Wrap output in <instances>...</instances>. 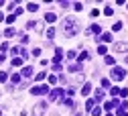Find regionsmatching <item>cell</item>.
<instances>
[{
    "mask_svg": "<svg viewBox=\"0 0 128 116\" xmlns=\"http://www.w3.org/2000/svg\"><path fill=\"white\" fill-rule=\"evenodd\" d=\"M112 78H114V80H124L126 78V71L122 67H114V69H112Z\"/></svg>",
    "mask_w": 128,
    "mask_h": 116,
    "instance_id": "7a4b0ae2",
    "label": "cell"
},
{
    "mask_svg": "<svg viewBox=\"0 0 128 116\" xmlns=\"http://www.w3.org/2000/svg\"><path fill=\"white\" fill-rule=\"evenodd\" d=\"M114 51H120V53L128 51V43H116V45H114Z\"/></svg>",
    "mask_w": 128,
    "mask_h": 116,
    "instance_id": "52a82bcc",
    "label": "cell"
},
{
    "mask_svg": "<svg viewBox=\"0 0 128 116\" xmlns=\"http://www.w3.org/2000/svg\"><path fill=\"white\" fill-rule=\"evenodd\" d=\"M104 14H108V16H110V14H114V10H112V6H106V8H104Z\"/></svg>",
    "mask_w": 128,
    "mask_h": 116,
    "instance_id": "7402d4cb",
    "label": "cell"
},
{
    "mask_svg": "<svg viewBox=\"0 0 128 116\" xmlns=\"http://www.w3.org/2000/svg\"><path fill=\"white\" fill-rule=\"evenodd\" d=\"M20 76H22V78H30V76H33V67H30V65L22 67V71H20Z\"/></svg>",
    "mask_w": 128,
    "mask_h": 116,
    "instance_id": "ba28073f",
    "label": "cell"
},
{
    "mask_svg": "<svg viewBox=\"0 0 128 116\" xmlns=\"http://www.w3.org/2000/svg\"><path fill=\"white\" fill-rule=\"evenodd\" d=\"M102 86L104 88H110V80H102Z\"/></svg>",
    "mask_w": 128,
    "mask_h": 116,
    "instance_id": "1f68e13d",
    "label": "cell"
},
{
    "mask_svg": "<svg viewBox=\"0 0 128 116\" xmlns=\"http://www.w3.org/2000/svg\"><path fill=\"white\" fill-rule=\"evenodd\" d=\"M49 84H57V78L55 76H49Z\"/></svg>",
    "mask_w": 128,
    "mask_h": 116,
    "instance_id": "d6a6232c",
    "label": "cell"
},
{
    "mask_svg": "<svg viewBox=\"0 0 128 116\" xmlns=\"http://www.w3.org/2000/svg\"><path fill=\"white\" fill-rule=\"evenodd\" d=\"M61 96H63V90H59V88H57V90H53V92H51L49 100H51V102H55V100H59Z\"/></svg>",
    "mask_w": 128,
    "mask_h": 116,
    "instance_id": "5b68a950",
    "label": "cell"
},
{
    "mask_svg": "<svg viewBox=\"0 0 128 116\" xmlns=\"http://www.w3.org/2000/svg\"><path fill=\"white\" fill-rule=\"evenodd\" d=\"M2 61H4V55H2V53H0V63H2Z\"/></svg>",
    "mask_w": 128,
    "mask_h": 116,
    "instance_id": "836d02e7",
    "label": "cell"
},
{
    "mask_svg": "<svg viewBox=\"0 0 128 116\" xmlns=\"http://www.w3.org/2000/svg\"><path fill=\"white\" fill-rule=\"evenodd\" d=\"M47 37L53 39V37H55V28H47Z\"/></svg>",
    "mask_w": 128,
    "mask_h": 116,
    "instance_id": "2e32d148",
    "label": "cell"
},
{
    "mask_svg": "<svg viewBox=\"0 0 128 116\" xmlns=\"http://www.w3.org/2000/svg\"><path fill=\"white\" fill-rule=\"evenodd\" d=\"M45 108H47V104H45V102H39V104L35 106V110H33V116H43V114H45Z\"/></svg>",
    "mask_w": 128,
    "mask_h": 116,
    "instance_id": "3957f363",
    "label": "cell"
},
{
    "mask_svg": "<svg viewBox=\"0 0 128 116\" xmlns=\"http://www.w3.org/2000/svg\"><path fill=\"white\" fill-rule=\"evenodd\" d=\"M102 41H106V43H110V41H112V35H110V33H106V35H102Z\"/></svg>",
    "mask_w": 128,
    "mask_h": 116,
    "instance_id": "ac0fdd59",
    "label": "cell"
},
{
    "mask_svg": "<svg viewBox=\"0 0 128 116\" xmlns=\"http://www.w3.org/2000/svg\"><path fill=\"white\" fill-rule=\"evenodd\" d=\"M37 8H39V4H35V2H30V4H28V10H30V12H35Z\"/></svg>",
    "mask_w": 128,
    "mask_h": 116,
    "instance_id": "44dd1931",
    "label": "cell"
},
{
    "mask_svg": "<svg viewBox=\"0 0 128 116\" xmlns=\"http://www.w3.org/2000/svg\"><path fill=\"white\" fill-rule=\"evenodd\" d=\"M10 80H12V84H18V82H20V74H14Z\"/></svg>",
    "mask_w": 128,
    "mask_h": 116,
    "instance_id": "5bb4252c",
    "label": "cell"
},
{
    "mask_svg": "<svg viewBox=\"0 0 128 116\" xmlns=\"http://www.w3.org/2000/svg\"><path fill=\"white\" fill-rule=\"evenodd\" d=\"M102 100H104V92L98 90V92H96V102H102Z\"/></svg>",
    "mask_w": 128,
    "mask_h": 116,
    "instance_id": "7c38bea8",
    "label": "cell"
},
{
    "mask_svg": "<svg viewBox=\"0 0 128 116\" xmlns=\"http://www.w3.org/2000/svg\"><path fill=\"white\" fill-rule=\"evenodd\" d=\"M55 18H57V16H55L53 12H47V14H45V20H47V22H53Z\"/></svg>",
    "mask_w": 128,
    "mask_h": 116,
    "instance_id": "30bf717a",
    "label": "cell"
},
{
    "mask_svg": "<svg viewBox=\"0 0 128 116\" xmlns=\"http://www.w3.org/2000/svg\"><path fill=\"white\" fill-rule=\"evenodd\" d=\"M110 94H112V96H118V94H120V90H118V88H112V90H110Z\"/></svg>",
    "mask_w": 128,
    "mask_h": 116,
    "instance_id": "f1b7e54d",
    "label": "cell"
},
{
    "mask_svg": "<svg viewBox=\"0 0 128 116\" xmlns=\"http://www.w3.org/2000/svg\"><path fill=\"white\" fill-rule=\"evenodd\" d=\"M22 65V59H12V67H20Z\"/></svg>",
    "mask_w": 128,
    "mask_h": 116,
    "instance_id": "9a60e30c",
    "label": "cell"
},
{
    "mask_svg": "<svg viewBox=\"0 0 128 116\" xmlns=\"http://www.w3.org/2000/svg\"><path fill=\"white\" fill-rule=\"evenodd\" d=\"M8 80V74H4V71H0V82H6Z\"/></svg>",
    "mask_w": 128,
    "mask_h": 116,
    "instance_id": "d4e9b609",
    "label": "cell"
},
{
    "mask_svg": "<svg viewBox=\"0 0 128 116\" xmlns=\"http://www.w3.org/2000/svg\"><path fill=\"white\" fill-rule=\"evenodd\" d=\"M69 71H79V63H71L69 65Z\"/></svg>",
    "mask_w": 128,
    "mask_h": 116,
    "instance_id": "d6986e66",
    "label": "cell"
},
{
    "mask_svg": "<svg viewBox=\"0 0 128 116\" xmlns=\"http://www.w3.org/2000/svg\"><path fill=\"white\" fill-rule=\"evenodd\" d=\"M120 28H122V22H116L114 26H112V31H120Z\"/></svg>",
    "mask_w": 128,
    "mask_h": 116,
    "instance_id": "83f0119b",
    "label": "cell"
},
{
    "mask_svg": "<svg viewBox=\"0 0 128 116\" xmlns=\"http://www.w3.org/2000/svg\"><path fill=\"white\" fill-rule=\"evenodd\" d=\"M90 92H92V86H90V84H86L84 88H82V94H84V96H88Z\"/></svg>",
    "mask_w": 128,
    "mask_h": 116,
    "instance_id": "8fae6325",
    "label": "cell"
},
{
    "mask_svg": "<svg viewBox=\"0 0 128 116\" xmlns=\"http://www.w3.org/2000/svg\"><path fill=\"white\" fill-rule=\"evenodd\" d=\"M124 116H128V112H124Z\"/></svg>",
    "mask_w": 128,
    "mask_h": 116,
    "instance_id": "d590c367",
    "label": "cell"
},
{
    "mask_svg": "<svg viewBox=\"0 0 128 116\" xmlns=\"http://www.w3.org/2000/svg\"><path fill=\"white\" fill-rule=\"evenodd\" d=\"M92 114H94V116H100V114H102V110H100V108H94V110H92Z\"/></svg>",
    "mask_w": 128,
    "mask_h": 116,
    "instance_id": "4dcf8cb0",
    "label": "cell"
},
{
    "mask_svg": "<svg viewBox=\"0 0 128 116\" xmlns=\"http://www.w3.org/2000/svg\"><path fill=\"white\" fill-rule=\"evenodd\" d=\"M100 31H102V28H100V24H92L86 33H88V35H100Z\"/></svg>",
    "mask_w": 128,
    "mask_h": 116,
    "instance_id": "8992f818",
    "label": "cell"
},
{
    "mask_svg": "<svg viewBox=\"0 0 128 116\" xmlns=\"http://www.w3.org/2000/svg\"><path fill=\"white\" fill-rule=\"evenodd\" d=\"M86 59H90V55H88V51H82L79 53V61H86Z\"/></svg>",
    "mask_w": 128,
    "mask_h": 116,
    "instance_id": "4fadbf2b",
    "label": "cell"
},
{
    "mask_svg": "<svg viewBox=\"0 0 128 116\" xmlns=\"http://www.w3.org/2000/svg\"><path fill=\"white\" fill-rule=\"evenodd\" d=\"M45 76H47V74H37V76H35V80H37V82H43V80H45Z\"/></svg>",
    "mask_w": 128,
    "mask_h": 116,
    "instance_id": "cb8c5ba5",
    "label": "cell"
},
{
    "mask_svg": "<svg viewBox=\"0 0 128 116\" xmlns=\"http://www.w3.org/2000/svg\"><path fill=\"white\" fill-rule=\"evenodd\" d=\"M106 63H108V65H114V57H112V55H106Z\"/></svg>",
    "mask_w": 128,
    "mask_h": 116,
    "instance_id": "e0dca14e",
    "label": "cell"
},
{
    "mask_svg": "<svg viewBox=\"0 0 128 116\" xmlns=\"http://www.w3.org/2000/svg\"><path fill=\"white\" fill-rule=\"evenodd\" d=\"M14 18H16V14H10V16H6V22H8V24H12V22H14Z\"/></svg>",
    "mask_w": 128,
    "mask_h": 116,
    "instance_id": "ffe728a7",
    "label": "cell"
},
{
    "mask_svg": "<svg viewBox=\"0 0 128 116\" xmlns=\"http://www.w3.org/2000/svg\"><path fill=\"white\" fill-rule=\"evenodd\" d=\"M47 92H49V86H41V88L30 90V94H35V96H41V94H47Z\"/></svg>",
    "mask_w": 128,
    "mask_h": 116,
    "instance_id": "277c9868",
    "label": "cell"
},
{
    "mask_svg": "<svg viewBox=\"0 0 128 116\" xmlns=\"http://www.w3.org/2000/svg\"><path fill=\"white\" fill-rule=\"evenodd\" d=\"M106 51H108V49H106V45H100V47H98V53H100V55H104Z\"/></svg>",
    "mask_w": 128,
    "mask_h": 116,
    "instance_id": "603a6c76",
    "label": "cell"
},
{
    "mask_svg": "<svg viewBox=\"0 0 128 116\" xmlns=\"http://www.w3.org/2000/svg\"><path fill=\"white\" fill-rule=\"evenodd\" d=\"M77 33H79V22H77V18H73V16L63 18V35H65V37H73V35H77Z\"/></svg>",
    "mask_w": 128,
    "mask_h": 116,
    "instance_id": "6da1fadb",
    "label": "cell"
},
{
    "mask_svg": "<svg viewBox=\"0 0 128 116\" xmlns=\"http://www.w3.org/2000/svg\"><path fill=\"white\" fill-rule=\"evenodd\" d=\"M14 33H16V31H14V28H6V33H4V35H6V37H12Z\"/></svg>",
    "mask_w": 128,
    "mask_h": 116,
    "instance_id": "484cf974",
    "label": "cell"
},
{
    "mask_svg": "<svg viewBox=\"0 0 128 116\" xmlns=\"http://www.w3.org/2000/svg\"><path fill=\"white\" fill-rule=\"evenodd\" d=\"M116 106H118V100H112V102H106L104 108H106V110H112V108H116Z\"/></svg>",
    "mask_w": 128,
    "mask_h": 116,
    "instance_id": "9c48e42d",
    "label": "cell"
},
{
    "mask_svg": "<svg viewBox=\"0 0 128 116\" xmlns=\"http://www.w3.org/2000/svg\"><path fill=\"white\" fill-rule=\"evenodd\" d=\"M124 61H126V63H128V55H126V59H124Z\"/></svg>",
    "mask_w": 128,
    "mask_h": 116,
    "instance_id": "e575fe53",
    "label": "cell"
},
{
    "mask_svg": "<svg viewBox=\"0 0 128 116\" xmlns=\"http://www.w3.org/2000/svg\"><path fill=\"white\" fill-rule=\"evenodd\" d=\"M63 104H65L67 108H71V106H73V100H63Z\"/></svg>",
    "mask_w": 128,
    "mask_h": 116,
    "instance_id": "4316f807",
    "label": "cell"
},
{
    "mask_svg": "<svg viewBox=\"0 0 128 116\" xmlns=\"http://www.w3.org/2000/svg\"><path fill=\"white\" fill-rule=\"evenodd\" d=\"M94 104H96V100H88V104H86V108H94Z\"/></svg>",
    "mask_w": 128,
    "mask_h": 116,
    "instance_id": "f546056e",
    "label": "cell"
}]
</instances>
